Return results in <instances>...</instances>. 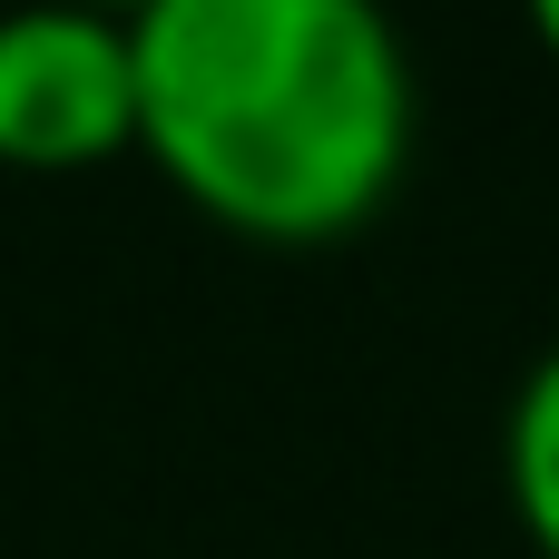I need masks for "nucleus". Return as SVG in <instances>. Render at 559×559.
Masks as SVG:
<instances>
[{"mask_svg": "<svg viewBox=\"0 0 559 559\" xmlns=\"http://www.w3.org/2000/svg\"><path fill=\"white\" fill-rule=\"evenodd\" d=\"M98 10H147V0H98Z\"/></svg>", "mask_w": 559, "mask_h": 559, "instance_id": "5", "label": "nucleus"}, {"mask_svg": "<svg viewBox=\"0 0 559 559\" xmlns=\"http://www.w3.org/2000/svg\"><path fill=\"white\" fill-rule=\"evenodd\" d=\"M138 29V157L255 236H354L413 157V49L383 0H147Z\"/></svg>", "mask_w": 559, "mask_h": 559, "instance_id": "1", "label": "nucleus"}, {"mask_svg": "<svg viewBox=\"0 0 559 559\" xmlns=\"http://www.w3.org/2000/svg\"><path fill=\"white\" fill-rule=\"evenodd\" d=\"M138 147V29L98 0L0 10V167L79 177Z\"/></svg>", "mask_w": 559, "mask_h": 559, "instance_id": "2", "label": "nucleus"}, {"mask_svg": "<svg viewBox=\"0 0 559 559\" xmlns=\"http://www.w3.org/2000/svg\"><path fill=\"white\" fill-rule=\"evenodd\" d=\"M501 491H511V521L540 559H559V344L511 383V413H501Z\"/></svg>", "mask_w": 559, "mask_h": 559, "instance_id": "3", "label": "nucleus"}, {"mask_svg": "<svg viewBox=\"0 0 559 559\" xmlns=\"http://www.w3.org/2000/svg\"><path fill=\"white\" fill-rule=\"evenodd\" d=\"M521 10H531V29H540V49L559 59V0H521Z\"/></svg>", "mask_w": 559, "mask_h": 559, "instance_id": "4", "label": "nucleus"}]
</instances>
